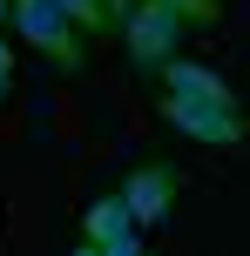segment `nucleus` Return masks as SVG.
I'll return each instance as SVG.
<instances>
[{
  "instance_id": "f257e3e1",
  "label": "nucleus",
  "mask_w": 250,
  "mask_h": 256,
  "mask_svg": "<svg viewBox=\"0 0 250 256\" xmlns=\"http://www.w3.org/2000/svg\"><path fill=\"white\" fill-rule=\"evenodd\" d=\"M122 40H129L135 68H169L176 40H183V7H169V0H135V7L122 14Z\"/></svg>"
},
{
  "instance_id": "f03ea898",
  "label": "nucleus",
  "mask_w": 250,
  "mask_h": 256,
  "mask_svg": "<svg viewBox=\"0 0 250 256\" xmlns=\"http://www.w3.org/2000/svg\"><path fill=\"white\" fill-rule=\"evenodd\" d=\"M14 27H21V40H34L54 68H68V74L81 68V27L61 14V0H14Z\"/></svg>"
},
{
  "instance_id": "7ed1b4c3",
  "label": "nucleus",
  "mask_w": 250,
  "mask_h": 256,
  "mask_svg": "<svg viewBox=\"0 0 250 256\" xmlns=\"http://www.w3.org/2000/svg\"><path fill=\"white\" fill-rule=\"evenodd\" d=\"M162 122L183 128L189 142H210V148H237V142H243V115H237V102H196V94H176V88H169Z\"/></svg>"
},
{
  "instance_id": "20e7f679",
  "label": "nucleus",
  "mask_w": 250,
  "mask_h": 256,
  "mask_svg": "<svg viewBox=\"0 0 250 256\" xmlns=\"http://www.w3.org/2000/svg\"><path fill=\"white\" fill-rule=\"evenodd\" d=\"M142 256V222L129 216V196H95L88 216H81V256Z\"/></svg>"
},
{
  "instance_id": "39448f33",
  "label": "nucleus",
  "mask_w": 250,
  "mask_h": 256,
  "mask_svg": "<svg viewBox=\"0 0 250 256\" xmlns=\"http://www.w3.org/2000/svg\"><path fill=\"white\" fill-rule=\"evenodd\" d=\"M176 189H183V176H176L169 162H142V168H135L129 182H122V196H129V216L142 222V230H156V222L169 216Z\"/></svg>"
},
{
  "instance_id": "423d86ee",
  "label": "nucleus",
  "mask_w": 250,
  "mask_h": 256,
  "mask_svg": "<svg viewBox=\"0 0 250 256\" xmlns=\"http://www.w3.org/2000/svg\"><path fill=\"white\" fill-rule=\"evenodd\" d=\"M169 88L176 94H196V102H237L230 81L216 74V68H196V61H169Z\"/></svg>"
},
{
  "instance_id": "0eeeda50",
  "label": "nucleus",
  "mask_w": 250,
  "mask_h": 256,
  "mask_svg": "<svg viewBox=\"0 0 250 256\" xmlns=\"http://www.w3.org/2000/svg\"><path fill=\"white\" fill-rule=\"evenodd\" d=\"M61 14L81 27V34H102V27H108V7H102V0H61Z\"/></svg>"
},
{
  "instance_id": "6e6552de",
  "label": "nucleus",
  "mask_w": 250,
  "mask_h": 256,
  "mask_svg": "<svg viewBox=\"0 0 250 256\" xmlns=\"http://www.w3.org/2000/svg\"><path fill=\"white\" fill-rule=\"evenodd\" d=\"M169 7H183V20H203V27H210L216 14H223V7H216V0H169Z\"/></svg>"
},
{
  "instance_id": "1a4fd4ad",
  "label": "nucleus",
  "mask_w": 250,
  "mask_h": 256,
  "mask_svg": "<svg viewBox=\"0 0 250 256\" xmlns=\"http://www.w3.org/2000/svg\"><path fill=\"white\" fill-rule=\"evenodd\" d=\"M102 7H108V20H122V14H129L135 0H102Z\"/></svg>"
},
{
  "instance_id": "9d476101",
  "label": "nucleus",
  "mask_w": 250,
  "mask_h": 256,
  "mask_svg": "<svg viewBox=\"0 0 250 256\" xmlns=\"http://www.w3.org/2000/svg\"><path fill=\"white\" fill-rule=\"evenodd\" d=\"M0 74H14V54H7V40H0Z\"/></svg>"
},
{
  "instance_id": "9b49d317",
  "label": "nucleus",
  "mask_w": 250,
  "mask_h": 256,
  "mask_svg": "<svg viewBox=\"0 0 250 256\" xmlns=\"http://www.w3.org/2000/svg\"><path fill=\"white\" fill-rule=\"evenodd\" d=\"M0 102H7V74H0Z\"/></svg>"
},
{
  "instance_id": "f8f14e48",
  "label": "nucleus",
  "mask_w": 250,
  "mask_h": 256,
  "mask_svg": "<svg viewBox=\"0 0 250 256\" xmlns=\"http://www.w3.org/2000/svg\"><path fill=\"white\" fill-rule=\"evenodd\" d=\"M0 14H14V0H0Z\"/></svg>"
}]
</instances>
